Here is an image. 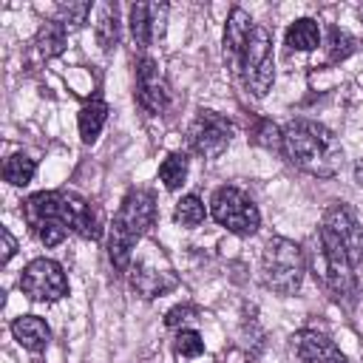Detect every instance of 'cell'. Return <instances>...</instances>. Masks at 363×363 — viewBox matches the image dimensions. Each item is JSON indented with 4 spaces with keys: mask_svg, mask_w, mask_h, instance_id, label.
Segmentation results:
<instances>
[{
    "mask_svg": "<svg viewBox=\"0 0 363 363\" xmlns=\"http://www.w3.org/2000/svg\"><path fill=\"white\" fill-rule=\"evenodd\" d=\"M207 210H204V201L196 196V193H187L176 201V210H173V221L182 224V227H199L204 221Z\"/></svg>",
    "mask_w": 363,
    "mask_h": 363,
    "instance_id": "24",
    "label": "cell"
},
{
    "mask_svg": "<svg viewBox=\"0 0 363 363\" xmlns=\"http://www.w3.org/2000/svg\"><path fill=\"white\" fill-rule=\"evenodd\" d=\"M179 284V278L167 269H153L147 264H136L133 272H130V286L142 295V298H156V295H164L170 292L173 286Z\"/></svg>",
    "mask_w": 363,
    "mask_h": 363,
    "instance_id": "16",
    "label": "cell"
},
{
    "mask_svg": "<svg viewBox=\"0 0 363 363\" xmlns=\"http://www.w3.org/2000/svg\"><path fill=\"white\" fill-rule=\"evenodd\" d=\"M357 17H360V20H363V6H360V9H357Z\"/></svg>",
    "mask_w": 363,
    "mask_h": 363,
    "instance_id": "32",
    "label": "cell"
},
{
    "mask_svg": "<svg viewBox=\"0 0 363 363\" xmlns=\"http://www.w3.org/2000/svg\"><path fill=\"white\" fill-rule=\"evenodd\" d=\"M105 119H108V105H105V99H99V96H91V99L79 108L77 122H79V136H82L85 145H94V142H96V136H99Z\"/></svg>",
    "mask_w": 363,
    "mask_h": 363,
    "instance_id": "18",
    "label": "cell"
},
{
    "mask_svg": "<svg viewBox=\"0 0 363 363\" xmlns=\"http://www.w3.org/2000/svg\"><path fill=\"white\" fill-rule=\"evenodd\" d=\"M292 349L301 363H346V354L335 346V340L315 329H301L292 335Z\"/></svg>",
    "mask_w": 363,
    "mask_h": 363,
    "instance_id": "13",
    "label": "cell"
},
{
    "mask_svg": "<svg viewBox=\"0 0 363 363\" xmlns=\"http://www.w3.org/2000/svg\"><path fill=\"white\" fill-rule=\"evenodd\" d=\"M20 289L40 303H54L60 298L68 295V278L62 272V267L51 258H34L26 264L23 275H20Z\"/></svg>",
    "mask_w": 363,
    "mask_h": 363,
    "instance_id": "9",
    "label": "cell"
},
{
    "mask_svg": "<svg viewBox=\"0 0 363 363\" xmlns=\"http://www.w3.org/2000/svg\"><path fill=\"white\" fill-rule=\"evenodd\" d=\"M173 352H176V357H184V360L199 357L204 352V340L196 329H179V335L173 340Z\"/></svg>",
    "mask_w": 363,
    "mask_h": 363,
    "instance_id": "28",
    "label": "cell"
},
{
    "mask_svg": "<svg viewBox=\"0 0 363 363\" xmlns=\"http://www.w3.org/2000/svg\"><path fill=\"white\" fill-rule=\"evenodd\" d=\"M252 20L250 14L241 9V6H233L230 14H227V26H224V65L230 74H235L238 68V60L244 54V45L250 40V31H252Z\"/></svg>",
    "mask_w": 363,
    "mask_h": 363,
    "instance_id": "14",
    "label": "cell"
},
{
    "mask_svg": "<svg viewBox=\"0 0 363 363\" xmlns=\"http://www.w3.org/2000/svg\"><path fill=\"white\" fill-rule=\"evenodd\" d=\"M286 45L295 51H312L320 45V28L312 17H301L286 28Z\"/></svg>",
    "mask_w": 363,
    "mask_h": 363,
    "instance_id": "19",
    "label": "cell"
},
{
    "mask_svg": "<svg viewBox=\"0 0 363 363\" xmlns=\"http://www.w3.org/2000/svg\"><path fill=\"white\" fill-rule=\"evenodd\" d=\"M167 102H170V91H167V82H164L156 60L139 57L136 60V105L145 113L156 116L167 108Z\"/></svg>",
    "mask_w": 363,
    "mask_h": 363,
    "instance_id": "11",
    "label": "cell"
},
{
    "mask_svg": "<svg viewBox=\"0 0 363 363\" xmlns=\"http://www.w3.org/2000/svg\"><path fill=\"white\" fill-rule=\"evenodd\" d=\"M281 153L303 173L329 179L343 164V147L335 133L312 119H292L284 128V147Z\"/></svg>",
    "mask_w": 363,
    "mask_h": 363,
    "instance_id": "1",
    "label": "cell"
},
{
    "mask_svg": "<svg viewBox=\"0 0 363 363\" xmlns=\"http://www.w3.org/2000/svg\"><path fill=\"white\" fill-rule=\"evenodd\" d=\"M261 275H264V284L278 295L298 292L306 275L303 250L284 235H272L261 252Z\"/></svg>",
    "mask_w": 363,
    "mask_h": 363,
    "instance_id": "4",
    "label": "cell"
},
{
    "mask_svg": "<svg viewBox=\"0 0 363 363\" xmlns=\"http://www.w3.org/2000/svg\"><path fill=\"white\" fill-rule=\"evenodd\" d=\"M88 14H91V3L88 0H79V3H60L57 6V14L54 20H60L65 26V31H77L88 23Z\"/></svg>",
    "mask_w": 363,
    "mask_h": 363,
    "instance_id": "26",
    "label": "cell"
},
{
    "mask_svg": "<svg viewBox=\"0 0 363 363\" xmlns=\"http://www.w3.org/2000/svg\"><path fill=\"white\" fill-rule=\"evenodd\" d=\"M247 94L267 96L275 82V57H272V31L261 23L252 26L250 40L244 45V54L238 60V68L233 74Z\"/></svg>",
    "mask_w": 363,
    "mask_h": 363,
    "instance_id": "5",
    "label": "cell"
},
{
    "mask_svg": "<svg viewBox=\"0 0 363 363\" xmlns=\"http://www.w3.org/2000/svg\"><path fill=\"white\" fill-rule=\"evenodd\" d=\"M23 218L31 230V235L45 244V247H57L65 241L68 221H65V199L62 190H40L34 196H28L23 201Z\"/></svg>",
    "mask_w": 363,
    "mask_h": 363,
    "instance_id": "6",
    "label": "cell"
},
{
    "mask_svg": "<svg viewBox=\"0 0 363 363\" xmlns=\"http://www.w3.org/2000/svg\"><path fill=\"white\" fill-rule=\"evenodd\" d=\"M0 238H3V264H6V261L17 252V238L11 235V230H9V227H3V230H0Z\"/></svg>",
    "mask_w": 363,
    "mask_h": 363,
    "instance_id": "30",
    "label": "cell"
},
{
    "mask_svg": "<svg viewBox=\"0 0 363 363\" xmlns=\"http://www.w3.org/2000/svg\"><path fill=\"white\" fill-rule=\"evenodd\" d=\"M65 43H68V31H65V26L60 20H45L40 26V31H37V48H40L43 57L62 54Z\"/></svg>",
    "mask_w": 363,
    "mask_h": 363,
    "instance_id": "21",
    "label": "cell"
},
{
    "mask_svg": "<svg viewBox=\"0 0 363 363\" xmlns=\"http://www.w3.org/2000/svg\"><path fill=\"white\" fill-rule=\"evenodd\" d=\"M354 182L363 187V159H357V164H354Z\"/></svg>",
    "mask_w": 363,
    "mask_h": 363,
    "instance_id": "31",
    "label": "cell"
},
{
    "mask_svg": "<svg viewBox=\"0 0 363 363\" xmlns=\"http://www.w3.org/2000/svg\"><path fill=\"white\" fill-rule=\"evenodd\" d=\"M156 221V199L145 187H133L125 193L111 227H108V258L113 269L125 272L133 258V247L147 235Z\"/></svg>",
    "mask_w": 363,
    "mask_h": 363,
    "instance_id": "2",
    "label": "cell"
},
{
    "mask_svg": "<svg viewBox=\"0 0 363 363\" xmlns=\"http://www.w3.org/2000/svg\"><path fill=\"white\" fill-rule=\"evenodd\" d=\"M312 269L315 278L320 281V286L329 292V298L340 306H354L357 303V278H354V267L349 261V255L343 252V247L318 227V252L312 258Z\"/></svg>",
    "mask_w": 363,
    "mask_h": 363,
    "instance_id": "3",
    "label": "cell"
},
{
    "mask_svg": "<svg viewBox=\"0 0 363 363\" xmlns=\"http://www.w3.org/2000/svg\"><path fill=\"white\" fill-rule=\"evenodd\" d=\"M196 318V306H190V303H182V306H173L170 312H167V318H164V323L170 326V329H184V323L187 320H193Z\"/></svg>",
    "mask_w": 363,
    "mask_h": 363,
    "instance_id": "29",
    "label": "cell"
},
{
    "mask_svg": "<svg viewBox=\"0 0 363 363\" xmlns=\"http://www.w3.org/2000/svg\"><path fill=\"white\" fill-rule=\"evenodd\" d=\"M252 142L267 147V150H281L284 147V130L269 119H258L252 128Z\"/></svg>",
    "mask_w": 363,
    "mask_h": 363,
    "instance_id": "27",
    "label": "cell"
},
{
    "mask_svg": "<svg viewBox=\"0 0 363 363\" xmlns=\"http://www.w3.org/2000/svg\"><path fill=\"white\" fill-rule=\"evenodd\" d=\"M233 122L218 111H199L187 128V145L201 159H218L233 142Z\"/></svg>",
    "mask_w": 363,
    "mask_h": 363,
    "instance_id": "8",
    "label": "cell"
},
{
    "mask_svg": "<svg viewBox=\"0 0 363 363\" xmlns=\"http://www.w3.org/2000/svg\"><path fill=\"white\" fill-rule=\"evenodd\" d=\"M159 179L167 190H179L187 179V156L184 153H170L162 164H159Z\"/></svg>",
    "mask_w": 363,
    "mask_h": 363,
    "instance_id": "25",
    "label": "cell"
},
{
    "mask_svg": "<svg viewBox=\"0 0 363 363\" xmlns=\"http://www.w3.org/2000/svg\"><path fill=\"white\" fill-rule=\"evenodd\" d=\"M357 48V40L337 26H329L326 31V62H343L346 57H352Z\"/></svg>",
    "mask_w": 363,
    "mask_h": 363,
    "instance_id": "22",
    "label": "cell"
},
{
    "mask_svg": "<svg viewBox=\"0 0 363 363\" xmlns=\"http://www.w3.org/2000/svg\"><path fill=\"white\" fill-rule=\"evenodd\" d=\"M320 230L329 233L343 247V252L349 255L352 267H360L363 264V227H360L354 210L346 201H335V204L326 207L323 221H320Z\"/></svg>",
    "mask_w": 363,
    "mask_h": 363,
    "instance_id": "10",
    "label": "cell"
},
{
    "mask_svg": "<svg viewBox=\"0 0 363 363\" xmlns=\"http://www.w3.org/2000/svg\"><path fill=\"white\" fill-rule=\"evenodd\" d=\"M164 14H167V6H150V3H136L130 6L128 11V26H130V37L133 43L145 51L150 45V40L156 34H162V23H164Z\"/></svg>",
    "mask_w": 363,
    "mask_h": 363,
    "instance_id": "15",
    "label": "cell"
},
{
    "mask_svg": "<svg viewBox=\"0 0 363 363\" xmlns=\"http://www.w3.org/2000/svg\"><path fill=\"white\" fill-rule=\"evenodd\" d=\"M62 199H65V221H68V230L77 233L85 241H96L102 235L99 210L85 196H79L74 190H62Z\"/></svg>",
    "mask_w": 363,
    "mask_h": 363,
    "instance_id": "12",
    "label": "cell"
},
{
    "mask_svg": "<svg viewBox=\"0 0 363 363\" xmlns=\"http://www.w3.org/2000/svg\"><path fill=\"white\" fill-rule=\"evenodd\" d=\"M94 34H96V43H99L105 51L116 48V43H119V14H116V3H105V6L99 9Z\"/></svg>",
    "mask_w": 363,
    "mask_h": 363,
    "instance_id": "20",
    "label": "cell"
},
{
    "mask_svg": "<svg viewBox=\"0 0 363 363\" xmlns=\"http://www.w3.org/2000/svg\"><path fill=\"white\" fill-rule=\"evenodd\" d=\"M210 216L227 227L233 235H255L261 227V213L255 201L235 184H221L216 187L210 199Z\"/></svg>",
    "mask_w": 363,
    "mask_h": 363,
    "instance_id": "7",
    "label": "cell"
},
{
    "mask_svg": "<svg viewBox=\"0 0 363 363\" xmlns=\"http://www.w3.org/2000/svg\"><path fill=\"white\" fill-rule=\"evenodd\" d=\"M14 340L28 352H43L51 343V329L40 315H20L11 320Z\"/></svg>",
    "mask_w": 363,
    "mask_h": 363,
    "instance_id": "17",
    "label": "cell"
},
{
    "mask_svg": "<svg viewBox=\"0 0 363 363\" xmlns=\"http://www.w3.org/2000/svg\"><path fill=\"white\" fill-rule=\"evenodd\" d=\"M34 173H37V162L31 156H26V153H11L6 159V164H3V176L14 187H26L34 179Z\"/></svg>",
    "mask_w": 363,
    "mask_h": 363,
    "instance_id": "23",
    "label": "cell"
}]
</instances>
